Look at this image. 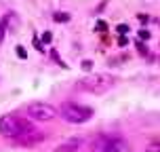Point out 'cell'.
<instances>
[{
    "label": "cell",
    "mask_w": 160,
    "mask_h": 152,
    "mask_svg": "<svg viewBox=\"0 0 160 152\" xmlns=\"http://www.w3.org/2000/svg\"><path fill=\"white\" fill-rule=\"evenodd\" d=\"M51 40H53V34H51V32H44V34H42V42H47V45H48Z\"/></svg>",
    "instance_id": "obj_17"
},
{
    "label": "cell",
    "mask_w": 160,
    "mask_h": 152,
    "mask_svg": "<svg viewBox=\"0 0 160 152\" xmlns=\"http://www.w3.org/2000/svg\"><path fill=\"white\" fill-rule=\"evenodd\" d=\"M108 30V24L105 21H97V32H105Z\"/></svg>",
    "instance_id": "obj_16"
},
{
    "label": "cell",
    "mask_w": 160,
    "mask_h": 152,
    "mask_svg": "<svg viewBox=\"0 0 160 152\" xmlns=\"http://www.w3.org/2000/svg\"><path fill=\"white\" fill-rule=\"evenodd\" d=\"M34 47L38 49V51H42V45H40V40H38V38H34Z\"/></svg>",
    "instance_id": "obj_19"
},
{
    "label": "cell",
    "mask_w": 160,
    "mask_h": 152,
    "mask_svg": "<svg viewBox=\"0 0 160 152\" xmlns=\"http://www.w3.org/2000/svg\"><path fill=\"white\" fill-rule=\"evenodd\" d=\"M118 45H120V47H124V45H128V40H127V38H120Z\"/></svg>",
    "instance_id": "obj_21"
},
{
    "label": "cell",
    "mask_w": 160,
    "mask_h": 152,
    "mask_svg": "<svg viewBox=\"0 0 160 152\" xmlns=\"http://www.w3.org/2000/svg\"><path fill=\"white\" fill-rule=\"evenodd\" d=\"M137 19H139L141 24H145V21H148V15H137Z\"/></svg>",
    "instance_id": "obj_20"
},
{
    "label": "cell",
    "mask_w": 160,
    "mask_h": 152,
    "mask_svg": "<svg viewBox=\"0 0 160 152\" xmlns=\"http://www.w3.org/2000/svg\"><path fill=\"white\" fill-rule=\"evenodd\" d=\"M158 61H160V59H158Z\"/></svg>",
    "instance_id": "obj_22"
},
{
    "label": "cell",
    "mask_w": 160,
    "mask_h": 152,
    "mask_svg": "<svg viewBox=\"0 0 160 152\" xmlns=\"http://www.w3.org/2000/svg\"><path fill=\"white\" fill-rule=\"evenodd\" d=\"M42 139H44V135H42L40 131H36V129H32V131L23 133L21 137H17V139H15V144H17V146H21V148H32V146L40 144Z\"/></svg>",
    "instance_id": "obj_5"
},
{
    "label": "cell",
    "mask_w": 160,
    "mask_h": 152,
    "mask_svg": "<svg viewBox=\"0 0 160 152\" xmlns=\"http://www.w3.org/2000/svg\"><path fill=\"white\" fill-rule=\"evenodd\" d=\"M80 144H82L80 139H70V142H65V144L57 146V150H55V152H78Z\"/></svg>",
    "instance_id": "obj_6"
},
{
    "label": "cell",
    "mask_w": 160,
    "mask_h": 152,
    "mask_svg": "<svg viewBox=\"0 0 160 152\" xmlns=\"http://www.w3.org/2000/svg\"><path fill=\"white\" fill-rule=\"evenodd\" d=\"M145 150L148 152H160V142H152V144L145 146Z\"/></svg>",
    "instance_id": "obj_9"
},
{
    "label": "cell",
    "mask_w": 160,
    "mask_h": 152,
    "mask_svg": "<svg viewBox=\"0 0 160 152\" xmlns=\"http://www.w3.org/2000/svg\"><path fill=\"white\" fill-rule=\"evenodd\" d=\"M32 123L28 118H21V116H17V114H7V116H2L0 118V135L7 137V139H17V137H21L23 133L28 131H32Z\"/></svg>",
    "instance_id": "obj_1"
},
{
    "label": "cell",
    "mask_w": 160,
    "mask_h": 152,
    "mask_svg": "<svg viewBox=\"0 0 160 152\" xmlns=\"http://www.w3.org/2000/svg\"><path fill=\"white\" fill-rule=\"evenodd\" d=\"M105 4H108V2H105V0H103V2H101V4L97 7V11H95V13H101V11H103V8H105Z\"/></svg>",
    "instance_id": "obj_18"
},
{
    "label": "cell",
    "mask_w": 160,
    "mask_h": 152,
    "mask_svg": "<svg viewBox=\"0 0 160 152\" xmlns=\"http://www.w3.org/2000/svg\"><path fill=\"white\" fill-rule=\"evenodd\" d=\"M57 114L63 120L72 123V125H80V123H87L88 118H93V108L74 104V102H65V104H61V108H59Z\"/></svg>",
    "instance_id": "obj_3"
},
{
    "label": "cell",
    "mask_w": 160,
    "mask_h": 152,
    "mask_svg": "<svg viewBox=\"0 0 160 152\" xmlns=\"http://www.w3.org/2000/svg\"><path fill=\"white\" fill-rule=\"evenodd\" d=\"M51 59H53V61H57L59 66H63V68H65V64L61 61V57H59V53H57V51H51Z\"/></svg>",
    "instance_id": "obj_10"
},
{
    "label": "cell",
    "mask_w": 160,
    "mask_h": 152,
    "mask_svg": "<svg viewBox=\"0 0 160 152\" xmlns=\"http://www.w3.org/2000/svg\"><path fill=\"white\" fill-rule=\"evenodd\" d=\"M25 114H28V118L44 123V120H53L57 116V108H53L51 104H44V102H32L25 108Z\"/></svg>",
    "instance_id": "obj_4"
},
{
    "label": "cell",
    "mask_w": 160,
    "mask_h": 152,
    "mask_svg": "<svg viewBox=\"0 0 160 152\" xmlns=\"http://www.w3.org/2000/svg\"><path fill=\"white\" fill-rule=\"evenodd\" d=\"M82 70H84V72L93 70V61H91V59H84V61H82Z\"/></svg>",
    "instance_id": "obj_12"
},
{
    "label": "cell",
    "mask_w": 160,
    "mask_h": 152,
    "mask_svg": "<svg viewBox=\"0 0 160 152\" xmlns=\"http://www.w3.org/2000/svg\"><path fill=\"white\" fill-rule=\"evenodd\" d=\"M137 51H139L141 55H150V53H148V47H145V45H143V42H141V40L137 42Z\"/></svg>",
    "instance_id": "obj_11"
},
{
    "label": "cell",
    "mask_w": 160,
    "mask_h": 152,
    "mask_svg": "<svg viewBox=\"0 0 160 152\" xmlns=\"http://www.w3.org/2000/svg\"><path fill=\"white\" fill-rule=\"evenodd\" d=\"M114 82L116 80L110 74H91L87 78H80L76 82V89L84 91V93H93V95H103L114 87Z\"/></svg>",
    "instance_id": "obj_2"
},
{
    "label": "cell",
    "mask_w": 160,
    "mask_h": 152,
    "mask_svg": "<svg viewBox=\"0 0 160 152\" xmlns=\"http://www.w3.org/2000/svg\"><path fill=\"white\" fill-rule=\"evenodd\" d=\"M53 19H55V21L65 24V21H70V15H68V13H55V15H53Z\"/></svg>",
    "instance_id": "obj_7"
},
{
    "label": "cell",
    "mask_w": 160,
    "mask_h": 152,
    "mask_svg": "<svg viewBox=\"0 0 160 152\" xmlns=\"http://www.w3.org/2000/svg\"><path fill=\"white\" fill-rule=\"evenodd\" d=\"M116 32H118V34H127V32H128V25H127V24L116 25Z\"/></svg>",
    "instance_id": "obj_13"
},
{
    "label": "cell",
    "mask_w": 160,
    "mask_h": 152,
    "mask_svg": "<svg viewBox=\"0 0 160 152\" xmlns=\"http://www.w3.org/2000/svg\"><path fill=\"white\" fill-rule=\"evenodd\" d=\"M150 36L152 34L148 32V30H139V40H150Z\"/></svg>",
    "instance_id": "obj_14"
},
{
    "label": "cell",
    "mask_w": 160,
    "mask_h": 152,
    "mask_svg": "<svg viewBox=\"0 0 160 152\" xmlns=\"http://www.w3.org/2000/svg\"><path fill=\"white\" fill-rule=\"evenodd\" d=\"M15 53L21 57V59H25V57H28V53H25V49H23V47H17V49H15Z\"/></svg>",
    "instance_id": "obj_15"
},
{
    "label": "cell",
    "mask_w": 160,
    "mask_h": 152,
    "mask_svg": "<svg viewBox=\"0 0 160 152\" xmlns=\"http://www.w3.org/2000/svg\"><path fill=\"white\" fill-rule=\"evenodd\" d=\"M4 34H7V17H2V21H0V42L4 40Z\"/></svg>",
    "instance_id": "obj_8"
}]
</instances>
